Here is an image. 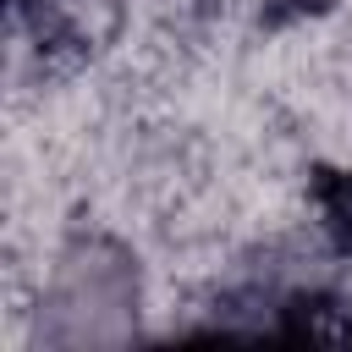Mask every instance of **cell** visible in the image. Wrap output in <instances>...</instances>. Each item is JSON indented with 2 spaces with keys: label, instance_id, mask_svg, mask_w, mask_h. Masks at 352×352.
I'll return each instance as SVG.
<instances>
[]
</instances>
